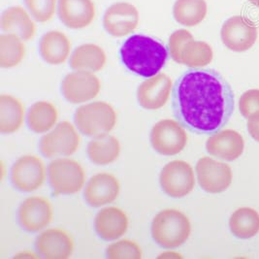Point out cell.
<instances>
[{"instance_id": "cell-14", "label": "cell", "mask_w": 259, "mask_h": 259, "mask_svg": "<svg viewBox=\"0 0 259 259\" xmlns=\"http://www.w3.org/2000/svg\"><path fill=\"white\" fill-rule=\"evenodd\" d=\"M139 11L128 2H118L111 5L103 17V26L108 34L114 37L130 35L138 26Z\"/></svg>"}, {"instance_id": "cell-5", "label": "cell", "mask_w": 259, "mask_h": 259, "mask_svg": "<svg viewBox=\"0 0 259 259\" xmlns=\"http://www.w3.org/2000/svg\"><path fill=\"white\" fill-rule=\"evenodd\" d=\"M48 179L55 196L72 195L83 189L87 173L79 161L68 157H59L50 162Z\"/></svg>"}, {"instance_id": "cell-20", "label": "cell", "mask_w": 259, "mask_h": 259, "mask_svg": "<svg viewBox=\"0 0 259 259\" xmlns=\"http://www.w3.org/2000/svg\"><path fill=\"white\" fill-rule=\"evenodd\" d=\"M59 17L71 29H82L93 24L96 8L93 0H59Z\"/></svg>"}, {"instance_id": "cell-22", "label": "cell", "mask_w": 259, "mask_h": 259, "mask_svg": "<svg viewBox=\"0 0 259 259\" xmlns=\"http://www.w3.org/2000/svg\"><path fill=\"white\" fill-rule=\"evenodd\" d=\"M22 6L7 8L1 16V29L4 33L20 36L24 41H29L36 34V24L30 15Z\"/></svg>"}, {"instance_id": "cell-7", "label": "cell", "mask_w": 259, "mask_h": 259, "mask_svg": "<svg viewBox=\"0 0 259 259\" xmlns=\"http://www.w3.org/2000/svg\"><path fill=\"white\" fill-rule=\"evenodd\" d=\"M189 140L185 126L179 121L170 118L157 121L151 131V143L156 153L173 156L182 153Z\"/></svg>"}, {"instance_id": "cell-34", "label": "cell", "mask_w": 259, "mask_h": 259, "mask_svg": "<svg viewBox=\"0 0 259 259\" xmlns=\"http://www.w3.org/2000/svg\"><path fill=\"white\" fill-rule=\"evenodd\" d=\"M239 109L243 117L246 118L259 111V90H249L241 95Z\"/></svg>"}, {"instance_id": "cell-27", "label": "cell", "mask_w": 259, "mask_h": 259, "mask_svg": "<svg viewBox=\"0 0 259 259\" xmlns=\"http://www.w3.org/2000/svg\"><path fill=\"white\" fill-rule=\"evenodd\" d=\"M232 235L241 240H248L259 232V213L252 208H239L229 220Z\"/></svg>"}, {"instance_id": "cell-4", "label": "cell", "mask_w": 259, "mask_h": 259, "mask_svg": "<svg viewBox=\"0 0 259 259\" xmlns=\"http://www.w3.org/2000/svg\"><path fill=\"white\" fill-rule=\"evenodd\" d=\"M78 130L85 136L96 138L109 134L117 125L114 107L104 101H95L79 107L74 116Z\"/></svg>"}, {"instance_id": "cell-11", "label": "cell", "mask_w": 259, "mask_h": 259, "mask_svg": "<svg viewBox=\"0 0 259 259\" xmlns=\"http://www.w3.org/2000/svg\"><path fill=\"white\" fill-rule=\"evenodd\" d=\"M101 90V82L93 72L73 71L61 83L64 98L72 104H82L94 100Z\"/></svg>"}, {"instance_id": "cell-24", "label": "cell", "mask_w": 259, "mask_h": 259, "mask_svg": "<svg viewBox=\"0 0 259 259\" xmlns=\"http://www.w3.org/2000/svg\"><path fill=\"white\" fill-rule=\"evenodd\" d=\"M107 61L105 51L95 44L88 43L76 48L71 55L70 66L73 70L98 72Z\"/></svg>"}, {"instance_id": "cell-25", "label": "cell", "mask_w": 259, "mask_h": 259, "mask_svg": "<svg viewBox=\"0 0 259 259\" xmlns=\"http://www.w3.org/2000/svg\"><path fill=\"white\" fill-rule=\"evenodd\" d=\"M58 108L50 101H37L30 107L27 115L29 128L37 134L47 133L53 130L59 121Z\"/></svg>"}, {"instance_id": "cell-29", "label": "cell", "mask_w": 259, "mask_h": 259, "mask_svg": "<svg viewBox=\"0 0 259 259\" xmlns=\"http://www.w3.org/2000/svg\"><path fill=\"white\" fill-rule=\"evenodd\" d=\"M26 55L24 40L13 33L0 35V67L13 68L23 62Z\"/></svg>"}, {"instance_id": "cell-3", "label": "cell", "mask_w": 259, "mask_h": 259, "mask_svg": "<svg viewBox=\"0 0 259 259\" xmlns=\"http://www.w3.org/2000/svg\"><path fill=\"white\" fill-rule=\"evenodd\" d=\"M152 237L163 248L172 249L183 246L191 234L189 217L177 209H164L153 218Z\"/></svg>"}, {"instance_id": "cell-15", "label": "cell", "mask_w": 259, "mask_h": 259, "mask_svg": "<svg viewBox=\"0 0 259 259\" xmlns=\"http://www.w3.org/2000/svg\"><path fill=\"white\" fill-rule=\"evenodd\" d=\"M173 82L165 73H158L148 78L137 90L139 105L150 111L161 109L168 102L173 92Z\"/></svg>"}, {"instance_id": "cell-23", "label": "cell", "mask_w": 259, "mask_h": 259, "mask_svg": "<svg viewBox=\"0 0 259 259\" xmlns=\"http://www.w3.org/2000/svg\"><path fill=\"white\" fill-rule=\"evenodd\" d=\"M25 120V106L11 95H0V132L12 134L22 128Z\"/></svg>"}, {"instance_id": "cell-2", "label": "cell", "mask_w": 259, "mask_h": 259, "mask_svg": "<svg viewBox=\"0 0 259 259\" xmlns=\"http://www.w3.org/2000/svg\"><path fill=\"white\" fill-rule=\"evenodd\" d=\"M168 53L164 45L153 37L135 34L123 42L119 57L127 70L144 78H151L164 67Z\"/></svg>"}, {"instance_id": "cell-28", "label": "cell", "mask_w": 259, "mask_h": 259, "mask_svg": "<svg viewBox=\"0 0 259 259\" xmlns=\"http://www.w3.org/2000/svg\"><path fill=\"white\" fill-rule=\"evenodd\" d=\"M208 12L205 0H176L173 6V16L176 22L185 26L201 24Z\"/></svg>"}, {"instance_id": "cell-36", "label": "cell", "mask_w": 259, "mask_h": 259, "mask_svg": "<svg viewBox=\"0 0 259 259\" xmlns=\"http://www.w3.org/2000/svg\"><path fill=\"white\" fill-rule=\"evenodd\" d=\"M39 255L36 254L34 252H32V251L25 250V251H22V252L16 254L14 257L15 258H38V257H40Z\"/></svg>"}, {"instance_id": "cell-9", "label": "cell", "mask_w": 259, "mask_h": 259, "mask_svg": "<svg viewBox=\"0 0 259 259\" xmlns=\"http://www.w3.org/2000/svg\"><path fill=\"white\" fill-rule=\"evenodd\" d=\"M159 183L165 194L172 198L188 196L195 187L194 170L185 160H173L162 168Z\"/></svg>"}, {"instance_id": "cell-8", "label": "cell", "mask_w": 259, "mask_h": 259, "mask_svg": "<svg viewBox=\"0 0 259 259\" xmlns=\"http://www.w3.org/2000/svg\"><path fill=\"white\" fill-rule=\"evenodd\" d=\"M47 175V167L39 156L25 154L13 164L11 182L23 192H33L44 186Z\"/></svg>"}, {"instance_id": "cell-17", "label": "cell", "mask_w": 259, "mask_h": 259, "mask_svg": "<svg viewBox=\"0 0 259 259\" xmlns=\"http://www.w3.org/2000/svg\"><path fill=\"white\" fill-rule=\"evenodd\" d=\"M119 192L120 183L118 178L111 173L101 172L90 179L83 197L90 206L100 208L113 203L118 198Z\"/></svg>"}, {"instance_id": "cell-26", "label": "cell", "mask_w": 259, "mask_h": 259, "mask_svg": "<svg viewBox=\"0 0 259 259\" xmlns=\"http://www.w3.org/2000/svg\"><path fill=\"white\" fill-rule=\"evenodd\" d=\"M121 146L118 138L104 135L94 138L88 145V155L96 165H109L117 161L120 155Z\"/></svg>"}, {"instance_id": "cell-32", "label": "cell", "mask_w": 259, "mask_h": 259, "mask_svg": "<svg viewBox=\"0 0 259 259\" xmlns=\"http://www.w3.org/2000/svg\"><path fill=\"white\" fill-rule=\"evenodd\" d=\"M30 15L39 23H47L55 17L59 0H24Z\"/></svg>"}, {"instance_id": "cell-12", "label": "cell", "mask_w": 259, "mask_h": 259, "mask_svg": "<svg viewBox=\"0 0 259 259\" xmlns=\"http://www.w3.org/2000/svg\"><path fill=\"white\" fill-rule=\"evenodd\" d=\"M221 37L225 47L236 53H243L255 44L257 28L247 17L233 16L223 24Z\"/></svg>"}, {"instance_id": "cell-6", "label": "cell", "mask_w": 259, "mask_h": 259, "mask_svg": "<svg viewBox=\"0 0 259 259\" xmlns=\"http://www.w3.org/2000/svg\"><path fill=\"white\" fill-rule=\"evenodd\" d=\"M81 145V136L70 121L64 120L41 138L39 148L48 158L69 156L76 153Z\"/></svg>"}, {"instance_id": "cell-10", "label": "cell", "mask_w": 259, "mask_h": 259, "mask_svg": "<svg viewBox=\"0 0 259 259\" xmlns=\"http://www.w3.org/2000/svg\"><path fill=\"white\" fill-rule=\"evenodd\" d=\"M195 171L201 189L208 193H222L232 184L231 167L210 156L201 157L196 163Z\"/></svg>"}, {"instance_id": "cell-19", "label": "cell", "mask_w": 259, "mask_h": 259, "mask_svg": "<svg viewBox=\"0 0 259 259\" xmlns=\"http://www.w3.org/2000/svg\"><path fill=\"white\" fill-rule=\"evenodd\" d=\"M245 149V141L235 130H220L212 134L206 142V150L210 155L234 161L239 158Z\"/></svg>"}, {"instance_id": "cell-35", "label": "cell", "mask_w": 259, "mask_h": 259, "mask_svg": "<svg viewBox=\"0 0 259 259\" xmlns=\"http://www.w3.org/2000/svg\"><path fill=\"white\" fill-rule=\"evenodd\" d=\"M247 131L251 138L259 143V111L247 118Z\"/></svg>"}, {"instance_id": "cell-31", "label": "cell", "mask_w": 259, "mask_h": 259, "mask_svg": "<svg viewBox=\"0 0 259 259\" xmlns=\"http://www.w3.org/2000/svg\"><path fill=\"white\" fill-rule=\"evenodd\" d=\"M106 255L111 259H140L143 257V250L137 242L120 239L108 246Z\"/></svg>"}, {"instance_id": "cell-38", "label": "cell", "mask_w": 259, "mask_h": 259, "mask_svg": "<svg viewBox=\"0 0 259 259\" xmlns=\"http://www.w3.org/2000/svg\"><path fill=\"white\" fill-rule=\"evenodd\" d=\"M252 5H254V6H256V7H258L259 8V0H248Z\"/></svg>"}, {"instance_id": "cell-21", "label": "cell", "mask_w": 259, "mask_h": 259, "mask_svg": "<svg viewBox=\"0 0 259 259\" xmlns=\"http://www.w3.org/2000/svg\"><path fill=\"white\" fill-rule=\"evenodd\" d=\"M39 50L42 59L51 65H60L70 57L72 43L69 37L59 30H50L42 36Z\"/></svg>"}, {"instance_id": "cell-16", "label": "cell", "mask_w": 259, "mask_h": 259, "mask_svg": "<svg viewBox=\"0 0 259 259\" xmlns=\"http://www.w3.org/2000/svg\"><path fill=\"white\" fill-rule=\"evenodd\" d=\"M36 249L44 258H70L75 249V242L73 236L67 230L49 228L38 236Z\"/></svg>"}, {"instance_id": "cell-18", "label": "cell", "mask_w": 259, "mask_h": 259, "mask_svg": "<svg viewBox=\"0 0 259 259\" xmlns=\"http://www.w3.org/2000/svg\"><path fill=\"white\" fill-rule=\"evenodd\" d=\"M128 226V215L118 207L102 208L95 215V231L104 241H117L120 239L127 232Z\"/></svg>"}, {"instance_id": "cell-37", "label": "cell", "mask_w": 259, "mask_h": 259, "mask_svg": "<svg viewBox=\"0 0 259 259\" xmlns=\"http://www.w3.org/2000/svg\"><path fill=\"white\" fill-rule=\"evenodd\" d=\"M158 258H182V254L175 251H165L159 254Z\"/></svg>"}, {"instance_id": "cell-33", "label": "cell", "mask_w": 259, "mask_h": 259, "mask_svg": "<svg viewBox=\"0 0 259 259\" xmlns=\"http://www.w3.org/2000/svg\"><path fill=\"white\" fill-rule=\"evenodd\" d=\"M192 39H194L193 35L187 29H179L174 31L170 36L168 42V52L171 59L181 64L182 51L185 45Z\"/></svg>"}, {"instance_id": "cell-13", "label": "cell", "mask_w": 259, "mask_h": 259, "mask_svg": "<svg viewBox=\"0 0 259 259\" xmlns=\"http://www.w3.org/2000/svg\"><path fill=\"white\" fill-rule=\"evenodd\" d=\"M20 224L25 231L36 233L44 230L54 220V208L49 199L30 196L21 204L18 212Z\"/></svg>"}, {"instance_id": "cell-30", "label": "cell", "mask_w": 259, "mask_h": 259, "mask_svg": "<svg viewBox=\"0 0 259 259\" xmlns=\"http://www.w3.org/2000/svg\"><path fill=\"white\" fill-rule=\"evenodd\" d=\"M212 58L213 52L208 43L192 39L182 51L181 64L189 68H203L212 62Z\"/></svg>"}, {"instance_id": "cell-1", "label": "cell", "mask_w": 259, "mask_h": 259, "mask_svg": "<svg viewBox=\"0 0 259 259\" xmlns=\"http://www.w3.org/2000/svg\"><path fill=\"white\" fill-rule=\"evenodd\" d=\"M172 105L178 120L196 134L223 130L234 111V95L224 77L212 69L190 68L174 83Z\"/></svg>"}]
</instances>
